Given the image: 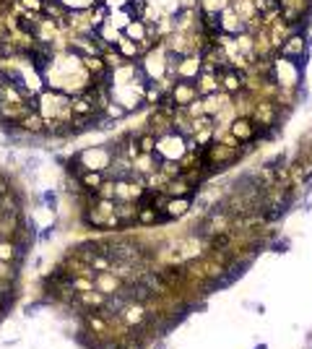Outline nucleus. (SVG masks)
I'll use <instances>...</instances> for the list:
<instances>
[{
    "label": "nucleus",
    "mask_w": 312,
    "mask_h": 349,
    "mask_svg": "<svg viewBox=\"0 0 312 349\" xmlns=\"http://www.w3.org/2000/svg\"><path fill=\"white\" fill-rule=\"evenodd\" d=\"M304 47H307L304 34H289L284 42H281V57L284 60H299Z\"/></svg>",
    "instance_id": "1"
},
{
    "label": "nucleus",
    "mask_w": 312,
    "mask_h": 349,
    "mask_svg": "<svg viewBox=\"0 0 312 349\" xmlns=\"http://www.w3.org/2000/svg\"><path fill=\"white\" fill-rule=\"evenodd\" d=\"M255 123L263 125V128H271L276 123V107L271 102H260L255 107Z\"/></svg>",
    "instance_id": "2"
},
{
    "label": "nucleus",
    "mask_w": 312,
    "mask_h": 349,
    "mask_svg": "<svg viewBox=\"0 0 312 349\" xmlns=\"http://www.w3.org/2000/svg\"><path fill=\"white\" fill-rule=\"evenodd\" d=\"M231 130H234V135H237V138H242V141H253V138H255V133H258V125L253 123V120H237Z\"/></svg>",
    "instance_id": "3"
},
{
    "label": "nucleus",
    "mask_w": 312,
    "mask_h": 349,
    "mask_svg": "<svg viewBox=\"0 0 312 349\" xmlns=\"http://www.w3.org/2000/svg\"><path fill=\"white\" fill-rule=\"evenodd\" d=\"M242 81H245V79H242V73L231 71V68H229V71L224 68V89H226V92H240V89L245 86Z\"/></svg>",
    "instance_id": "4"
},
{
    "label": "nucleus",
    "mask_w": 312,
    "mask_h": 349,
    "mask_svg": "<svg viewBox=\"0 0 312 349\" xmlns=\"http://www.w3.org/2000/svg\"><path fill=\"white\" fill-rule=\"evenodd\" d=\"M312 175V162L309 159H299L294 167H291V177H294V183H304V180Z\"/></svg>",
    "instance_id": "5"
},
{
    "label": "nucleus",
    "mask_w": 312,
    "mask_h": 349,
    "mask_svg": "<svg viewBox=\"0 0 312 349\" xmlns=\"http://www.w3.org/2000/svg\"><path fill=\"white\" fill-rule=\"evenodd\" d=\"M226 242H229V235H216V237L211 240V245H213V248H224Z\"/></svg>",
    "instance_id": "6"
},
{
    "label": "nucleus",
    "mask_w": 312,
    "mask_h": 349,
    "mask_svg": "<svg viewBox=\"0 0 312 349\" xmlns=\"http://www.w3.org/2000/svg\"><path fill=\"white\" fill-rule=\"evenodd\" d=\"M140 149H143V151H151V149H153V135H146V138H140Z\"/></svg>",
    "instance_id": "7"
},
{
    "label": "nucleus",
    "mask_w": 312,
    "mask_h": 349,
    "mask_svg": "<svg viewBox=\"0 0 312 349\" xmlns=\"http://www.w3.org/2000/svg\"><path fill=\"white\" fill-rule=\"evenodd\" d=\"M84 183H86V185H97V183H99V175H86Z\"/></svg>",
    "instance_id": "8"
}]
</instances>
